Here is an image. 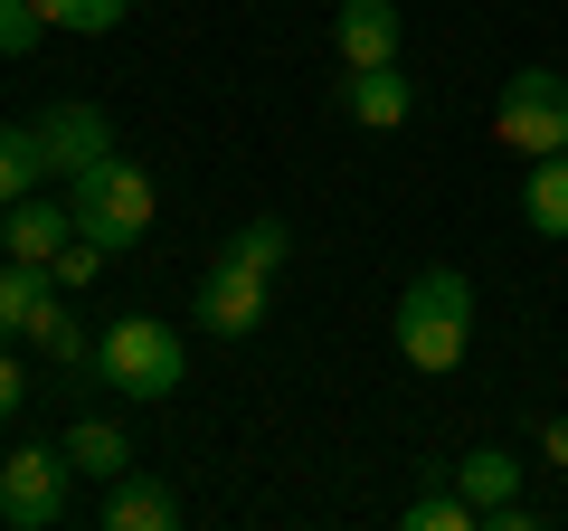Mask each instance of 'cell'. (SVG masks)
Returning <instances> with one entry per match:
<instances>
[{
  "mask_svg": "<svg viewBox=\"0 0 568 531\" xmlns=\"http://www.w3.org/2000/svg\"><path fill=\"white\" fill-rule=\"evenodd\" d=\"M67 447H20V455H0V522H20V531H48L67 522Z\"/></svg>",
  "mask_w": 568,
  "mask_h": 531,
  "instance_id": "cell-5",
  "label": "cell"
},
{
  "mask_svg": "<svg viewBox=\"0 0 568 531\" xmlns=\"http://www.w3.org/2000/svg\"><path fill=\"white\" fill-rule=\"evenodd\" d=\"M39 171H48L39 123H0V209H10V200H29V190H39Z\"/></svg>",
  "mask_w": 568,
  "mask_h": 531,
  "instance_id": "cell-16",
  "label": "cell"
},
{
  "mask_svg": "<svg viewBox=\"0 0 568 531\" xmlns=\"http://www.w3.org/2000/svg\"><path fill=\"white\" fill-rule=\"evenodd\" d=\"M474 351V285L455 275V266H426V275H407L398 285V361L407 370H455Z\"/></svg>",
  "mask_w": 568,
  "mask_h": 531,
  "instance_id": "cell-1",
  "label": "cell"
},
{
  "mask_svg": "<svg viewBox=\"0 0 568 531\" xmlns=\"http://www.w3.org/2000/svg\"><path fill=\"white\" fill-rule=\"evenodd\" d=\"M540 465H559V474H568V409H549V418H540Z\"/></svg>",
  "mask_w": 568,
  "mask_h": 531,
  "instance_id": "cell-23",
  "label": "cell"
},
{
  "mask_svg": "<svg viewBox=\"0 0 568 531\" xmlns=\"http://www.w3.org/2000/svg\"><path fill=\"white\" fill-rule=\"evenodd\" d=\"M58 447H67V465H77V474H95V484H114V474L133 465V437H123L114 418H77V428H67Z\"/></svg>",
  "mask_w": 568,
  "mask_h": 531,
  "instance_id": "cell-14",
  "label": "cell"
},
{
  "mask_svg": "<svg viewBox=\"0 0 568 531\" xmlns=\"http://www.w3.org/2000/svg\"><path fill=\"white\" fill-rule=\"evenodd\" d=\"M67 238H77V209H67V200H39V190H29V200L0 209V247H10V257H39L48 266Z\"/></svg>",
  "mask_w": 568,
  "mask_h": 531,
  "instance_id": "cell-12",
  "label": "cell"
},
{
  "mask_svg": "<svg viewBox=\"0 0 568 531\" xmlns=\"http://www.w3.org/2000/svg\"><path fill=\"white\" fill-rule=\"evenodd\" d=\"M398 522H407V531H484V512H474L465 493H417Z\"/></svg>",
  "mask_w": 568,
  "mask_h": 531,
  "instance_id": "cell-19",
  "label": "cell"
},
{
  "mask_svg": "<svg viewBox=\"0 0 568 531\" xmlns=\"http://www.w3.org/2000/svg\"><path fill=\"white\" fill-rule=\"evenodd\" d=\"M20 399H29V380H20V361H10V342H0V418H20Z\"/></svg>",
  "mask_w": 568,
  "mask_h": 531,
  "instance_id": "cell-24",
  "label": "cell"
},
{
  "mask_svg": "<svg viewBox=\"0 0 568 531\" xmlns=\"http://www.w3.org/2000/svg\"><path fill=\"white\" fill-rule=\"evenodd\" d=\"M39 351H48V361H58V370H85V361H95V332H85L77 313H48V332H39Z\"/></svg>",
  "mask_w": 568,
  "mask_h": 531,
  "instance_id": "cell-21",
  "label": "cell"
},
{
  "mask_svg": "<svg viewBox=\"0 0 568 531\" xmlns=\"http://www.w3.org/2000/svg\"><path fill=\"white\" fill-rule=\"evenodd\" d=\"M265 323V275L237 257L209 266V285H200V332H219V342H246V332Z\"/></svg>",
  "mask_w": 568,
  "mask_h": 531,
  "instance_id": "cell-6",
  "label": "cell"
},
{
  "mask_svg": "<svg viewBox=\"0 0 568 531\" xmlns=\"http://www.w3.org/2000/svg\"><path fill=\"white\" fill-rule=\"evenodd\" d=\"M332 58L342 67H398V0H342Z\"/></svg>",
  "mask_w": 568,
  "mask_h": 531,
  "instance_id": "cell-9",
  "label": "cell"
},
{
  "mask_svg": "<svg viewBox=\"0 0 568 531\" xmlns=\"http://www.w3.org/2000/svg\"><path fill=\"white\" fill-rule=\"evenodd\" d=\"M342 114L361 123V133H398V123L417 114V86H407L398 67H351L342 77Z\"/></svg>",
  "mask_w": 568,
  "mask_h": 531,
  "instance_id": "cell-10",
  "label": "cell"
},
{
  "mask_svg": "<svg viewBox=\"0 0 568 531\" xmlns=\"http://www.w3.org/2000/svg\"><path fill=\"white\" fill-rule=\"evenodd\" d=\"M95 522H104V531H171V522H181V493H171L162 474H142V465H123L114 484H104Z\"/></svg>",
  "mask_w": 568,
  "mask_h": 531,
  "instance_id": "cell-8",
  "label": "cell"
},
{
  "mask_svg": "<svg viewBox=\"0 0 568 531\" xmlns=\"http://www.w3.org/2000/svg\"><path fill=\"white\" fill-rule=\"evenodd\" d=\"M58 275H48L39 257H10V275H0V342H10V332H20V342H39L48 332V313H58Z\"/></svg>",
  "mask_w": 568,
  "mask_h": 531,
  "instance_id": "cell-11",
  "label": "cell"
},
{
  "mask_svg": "<svg viewBox=\"0 0 568 531\" xmlns=\"http://www.w3.org/2000/svg\"><path fill=\"white\" fill-rule=\"evenodd\" d=\"M227 257H237V266H256V275H275V266L294 257V228H284V219H246L237 238H227Z\"/></svg>",
  "mask_w": 568,
  "mask_h": 531,
  "instance_id": "cell-18",
  "label": "cell"
},
{
  "mask_svg": "<svg viewBox=\"0 0 568 531\" xmlns=\"http://www.w3.org/2000/svg\"><path fill=\"white\" fill-rule=\"evenodd\" d=\"M67 209H77L85 238H104V247L123 257L133 238H152V171H142V162H114V152H104L95 171H77V200H67Z\"/></svg>",
  "mask_w": 568,
  "mask_h": 531,
  "instance_id": "cell-3",
  "label": "cell"
},
{
  "mask_svg": "<svg viewBox=\"0 0 568 531\" xmlns=\"http://www.w3.org/2000/svg\"><path fill=\"white\" fill-rule=\"evenodd\" d=\"M455 493H465L474 512H503V503H521V455H511V447H474L465 465H455Z\"/></svg>",
  "mask_w": 568,
  "mask_h": 531,
  "instance_id": "cell-13",
  "label": "cell"
},
{
  "mask_svg": "<svg viewBox=\"0 0 568 531\" xmlns=\"http://www.w3.org/2000/svg\"><path fill=\"white\" fill-rule=\"evenodd\" d=\"M48 29H77V39H104V29H123L142 10V0H39Z\"/></svg>",
  "mask_w": 568,
  "mask_h": 531,
  "instance_id": "cell-17",
  "label": "cell"
},
{
  "mask_svg": "<svg viewBox=\"0 0 568 531\" xmlns=\"http://www.w3.org/2000/svg\"><path fill=\"white\" fill-rule=\"evenodd\" d=\"M95 370L123 399H171V389L190 380V351H181V332H171L162 313H114V323L95 332Z\"/></svg>",
  "mask_w": 568,
  "mask_h": 531,
  "instance_id": "cell-2",
  "label": "cell"
},
{
  "mask_svg": "<svg viewBox=\"0 0 568 531\" xmlns=\"http://www.w3.org/2000/svg\"><path fill=\"white\" fill-rule=\"evenodd\" d=\"M493 133H503L521 162L568 152V77L559 67H521V77L503 86V104H493Z\"/></svg>",
  "mask_w": 568,
  "mask_h": 531,
  "instance_id": "cell-4",
  "label": "cell"
},
{
  "mask_svg": "<svg viewBox=\"0 0 568 531\" xmlns=\"http://www.w3.org/2000/svg\"><path fill=\"white\" fill-rule=\"evenodd\" d=\"M39 143H48V171H67V181H77V171H95L104 152H114V123H104V104H48L39 114Z\"/></svg>",
  "mask_w": 568,
  "mask_h": 531,
  "instance_id": "cell-7",
  "label": "cell"
},
{
  "mask_svg": "<svg viewBox=\"0 0 568 531\" xmlns=\"http://www.w3.org/2000/svg\"><path fill=\"white\" fill-rule=\"evenodd\" d=\"M104 257H114V247H104V238H85V228H77V238H67L58 257H48V275H58V285L77 294V285H95V266H104Z\"/></svg>",
  "mask_w": 568,
  "mask_h": 531,
  "instance_id": "cell-20",
  "label": "cell"
},
{
  "mask_svg": "<svg viewBox=\"0 0 568 531\" xmlns=\"http://www.w3.org/2000/svg\"><path fill=\"white\" fill-rule=\"evenodd\" d=\"M521 219L540 228V238H568V152L530 162V181H521Z\"/></svg>",
  "mask_w": 568,
  "mask_h": 531,
  "instance_id": "cell-15",
  "label": "cell"
},
{
  "mask_svg": "<svg viewBox=\"0 0 568 531\" xmlns=\"http://www.w3.org/2000/svg\"><path fill=\"white\" fill-rule=\"evenodd\" d=\"M48 39V10L39 0H0V58H29Z\"/></svg>",
  "mask_w": 568,
  "mask_h": 531,
  "instance_id": "cell-22",
  "label": "cell"
}]
</instances>
